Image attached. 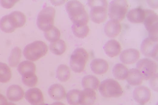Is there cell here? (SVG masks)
Here are the masks:
<instances>
[{"mask_svg":"<svg viewBox=\"0 0 158 105\" xmlns=\"http://www.w3.org/2000/svg\"><path fill=\"white\" fill-rule=\"evenodd\" d=\"M57 78L60 81L65 82L70 78V72L69 67L64 64L60 65L57 67L56 71Z\"/></svg>","mask_w":158,"mask_h":105,"instance_id":"cell-27","label":"cell"},{"mask_svg":"<svg viewBox=\"0 0 158 105\" xmlns=\"http://www.w3.org/2000/svg\"><path fill=\"white\" fill-rule=\"evenodd\" d=\"M81 84L83 87L96 90L98 87L99 81L95 76L90 75L85 76L82 79Z\"/></svg>","mask_w":158,"mask_h":105,"instance_id":"cell-25","label":"cell"},{"mask_svg":"<svg viewBox=\"0 0 158 105\" xmlns=\"http://www.w3.org/2000/svg\"><path fill=\"white\" fill-rule=\"evenodd\" d=\"M103 49L106 54L110 57H113L120 53L121 46L119 42L115 39L109 40L105 44Z\"/></svg>","mask_w":158,"mask_h":105,"instance_id":"cell-16","label":"cell"},{"mask_svg":"<svg viewBox=\"0 0 158 105\" xmlns=\"http://www.w3.org/2000/svg\"><path fill=\"white\" fill-rule=\"evenodd\" d=\"M88 57V54L84 49L77 48L75 49L70 58V65L71 69L76 73L82 72Z\"/></svg>","mask_w":158,"mask_h":105,"instance_id":"cell-6","label":"cell"},{"mask_svg":"<svg viewBox=\"0 0 158 105\" xmlns=\"http://www.w3.org/2000/svg\"><path fill=\"white\" fill-rule=\"evenodd\" d=\"M7 105H16L15 104L11 102H9L8 103Z\"/></svg>","mask_w":158,"mask_h":105,"instance_id":"cell-38","label":"cell"},{"mask_svg":"<svg viewBox=\"0 0 158 105\" xmlns=\"http://www.w3.org/2000/svg\"><path fill=\"white\" fill-rule=\"evenodd\" d=\"M44 35L45 38L52 42L59 39L60 32L57 28L53 26L48 30L44 31Z\"/></svg>","mask_w":158,"mask_h":105,"instance_id":"cell-30","label":"cell"},{"mask_svg":"<svg viewBox=\"0 0 158 105\" xmlns=\"http://www.w3.org/2000/svg\"><path fill=\"white\" fill-rule=\"evenodd\" d=\"M80 91H81L77 89H72L67 93V100L70 105L79 104V95Z\"/></svg>","mask_w":158,"mask_h":105,"instance_id":"cell-31","label":"cell"},{"mask_svg":"<svg viewBox=\"0 0 158 105\" xmlns=\"http://www.w3.org/2000/svg\"><path fill=\"white\" fill-rule=\"evenodd\" d=\"M8 15L11 24L15 29L23 26L26 22L25 15L20 11H14Z\"/></svg>","mask_w":158,"mask_h":105,"instance_id":"cell-20","label":"cell"},{"mask_svg":"<svg viewBox=\"0 0 158 105\" xmlns=\"http://www.w3.org/2000/svg\"><path fill=\"white\" fill-rule=\"evenodd\" d=\"M48 93L52 99L57 100L64 99L66 95L64 88L60 84L57 83L54 84L49 87Z\"/></svg>","mask_w":158,"mask_h":105,"instance_id":"cell-21","label":"cell"},{"mask_svg":"<svg viewBox=\"0 0 158 105\" xmlns=\"http://www.w3.org/2000/svg\"><path fill=\"white\" fill-rule=\"evenodd\" d=\"M128 70L127 67L121 63L116 64L112 69V73L114 78L119 80H123L127 78Z\"/></svg>","mask_w":158,"mask_h":105,"instance_id":"cell-24","label":"cell"},{"mask_svg":"<svg viewBox=\"0 0 158 105\" xmlns=\"http://www.w3.org/2000/svg\"><path fill=\"white\" fill-rule=\"evenodd\" d=\"M143 78L140 71L137 69L132 68L128 71L127 80L131 85H140L142 82Z\"/></svg>","mask_w":158,"mask_h":105,"instance_id":"cell-23","label":"cell"},{"mask_svg":"<svg viewBox=\"0 0 158 105\" xmlns=\"http://www.w3.org/2000/svg\"><path fill=\"white\" fill-rule=\"evenodd\" d=\"M89 1L88 4L91 8L90 16L91 20L98 24L103 22L106 17L107 1L90 0Z\"/></svg>","mask_w":158,"mask_h":105,"instance_id":"cell-3","label":"cell"},{"mask_svg":"<svg viewBox=\"0 0 158 105\" xmlns=\"http://www.w3.org/2000/svg\"><path fill=\"white\" fill-rule=\"evenodd\" d=\"M96 99L95 91L89 88H85L81 91L79 95V104L93 105Z\"/></svg>","mask_w":158,"mask_h":105,"instance_id":"cell-14","label":"cell"},{"mask_svg":"<svg viewBox=\"0 0 158 105\" xmlns=\"http://www.w3.org/2000/svg\"><path fill=\"white\" fill-rule=\"evenodd\" d=\"M22 80L23 83L28 87L35 86L38 81V78L35 74L22 76Z\"/></svg>","mask_w":158,"mask_h":105,"instance_id":"cell-34","label":"cell"},{"mask_svg":"<svg viewBox=\"0 0 158 105\" xmlns=\"http://www.w3.org/2000/svg\"><path fill=\"white\" fill-rule=\"evenodd\" d=\"M21 50L18 47H14L11 50L8 58L9 64L11 67H16L19 62L21 57Z\"/></svg>","mask_w":158,"mask_h":105,"instance_id":"cell-29","label":"cell"},{"mask_svg":"<svg viewBox=\"0 0 158 105\" xmlns=\"http://www.w3.org/2000/svg\"><path fill=\"white\" fill-rule=\"evenodd\" d=\"M92 71L97 75H102L105 73L108 69L107 61L101 59H95L93 60L90 64Z\"/></svg>","mask_w":158,"mask_h":105,"instance_id":"cell-17","label":"cell"},{"mask_svg":"<svg viewBox=\"0 0 158 105\" xmlns=\"http://www.w3.org/2000/svg\"><path fill=\"white\" fill-rule=\"evenodd\" d=\"M8 103L5 97L0 94V105H7Z\"/></svg>","mask_w":158,"mask_h":105,"instance_id":"cell-36","label":"cell"},{"mask_svg":"<svg viewBox=\"0 0 158 105\" xmlns=\"http://www.w3.org/2000/svg\"><path fill=\"white\" fill-rule=\"evenodd\" d=\"M65 8L69 18L73 24L77 26L86 25L88 16L83 4L77 0L67 2Z\"/></svg>","mask_w":158,"mask_h":105,"instance_id":"cell-1","label":"cell"},{"mask_svg":"<svg viewBox=\"0 0 158 105\" xmlns=\"http://www.w3.org/2000/svg\"><path fill=\"white\" fill-rule=\"evenodd\" d=\"M35 66L34 63L27 60L21 62L17 68L18 72L22 76L35 74Z\"/></svg>","mask_w":158,"mask_h":105,"instance_id":"cell-22","label":"cell"},{"mask_svg":"<svg viewBox=\"0 0 158 105\" xmlns=\"http://www.w3.org/2000/svg\"><path fill=\"white\" fill-rule=\"evenodd\" d=\"M72 29L75 36L81 38L86 37L89 31V28L87 25L83 26H77L73 24L72 26Z\"/></svg>","mask_w":158,"mask_h":105,"instance_id":"cell-32","label":"cell"},{"mask_svg":"<svg viewBox=\"0 0 158 105\" xmlns=\"http://www.w3.org/2000/svg\"><path fill=\"white\" fill-rule=\"evenodd\" d=\"M99 91L101 95L106 98L117 97L121 96L122 89L119 83L112 79H106L100 83Z\"/></svg>","mask_w":158,"mask_h":105,"instance_id":"cell-5","label":"cell"},{"mask_svg":"<svg viewBox=\"0 0 158 105\" xmlns=\"http://www.w3.org/2000/svg\"><path fill=\"white\" fill-rule=\"evenodd\" d=\"M151 93L147 87L140 86L135 88L133 92V97L135 101L140 104H144L150 100Z\"/></svg>","mask_w":158,"mask_h":105,"instance_id":"cell-12","label":"cell"},{"mask_svg":"<svg viewBox=\"0 0 158 105\" xmlns=\"http://www.w3.org/2000/svg\"><path fill=\"white\" fill-rule=\"evenodd\" d=\"M49 48L50 51L54 54L60 55L65 52L66 45L63 40L59 39L51 42L49 45Z\"/></svg>","mask_w":158,"mask_h":105,"instance_id":"cell-26","label":"cell"},{"mask_svg":"<svg viewBox=\"0 0 158 105\" xmlns=\"http://www.w3.org/2000/svg\"><path fill=\"white\" fill-rule=\"evenodd\" d=\"M25 97L31 105H41L44 103V98L41 91L38 88L29 89L25 92Z\"/></svg>","mask_w":158,"mask_h":105,"instance_id":"cell-11","label":"cell"},{"mask_svg":"<svg viewBox=\"0 0 158 105\" xmlns=\"http://www.w3.org/2000/svg\"><path fill=\"white\" fill-rule=\"evenodd\" d=\"M119 57L121 61L123 63L131 64L138 60L139 57V53L135 49H128L121 52Z\"/></svg>","mask_w":158,"mask_h":105,"instance_id":"cell-13","label":"cell"},{"mask_svg":"<svg viewBox=\"0 0 158 105\" xmlns=\"http://www.w3.org/2000/svg\"><path fill=\"white\" fill-rule=\"evenodd\" d=\"M41 105H52V104L51 105L48 104H45V103H43Z\"/></svg>","mask_w":158,"mask_h":105,"instance_id":"cell-39","label":"cell"},{"mask_svg":"<svg viewBox=\"0 0 158 105\" xmlns=\"http://www.w3.org/2000/svg\"><path fill=\"white\" fill-rule=\"evenodd\" d=\"M140 50L145 56L157 59L158 40H155L148 37L142 42Z\"/></svg>","mask_w":158,"mask_h":105,"instance_id":"cell-10","label":"cell"},{"mask_svg":"<svg viewBox=\"0 0 158 105\" xmlns=\"http://www.w3.org/2000/svg\"><path fill=\"white\" fill-rule=\"evenodd\" d=\"M48 50V46L45 42L41 41H36L26 46L23 54L27 59L34 61L45 55Z\"/></svg>","mask_w":158,"mask_h":105,"instance_id":"cell-2","label":"cell"},{"mask_svg":"<svg viewBox=\"0 0 158 105\" xmlns=\"http://www.w3.org/2000/svg\"><path fill=\"white\" fill-rule=\"evenodd\" d=\"M11 77L10 67L6 64L0 62V82L6 83L10 80Z\"/></svg>","mask_w":158,"mask_h":105,"instance_id":"cell-28","label":"cell"},{"mask_svg":"<svg viewBox=\"0 0 158 105\" xmlns=\"http://www.w3.org/2000/svg\"><path fill=\"white\" fill-rule=\"evenodd\" d=\"M52 105H65L63 103L60 102H56L52 104Z\"/></svg>","mask_w":158,"mask_h":105,"instance_id":"cell-37","label":"cell"},{"mask_svg":"<svg viewBox=\"0 0 158 105\" xmlns=\"http://www.w3.org/2000/svg\"><path fill=\"white\" fill-rule=\"evenodd\" d=\"M6 95L9 100L13 102H16L20 100L23 98L24 92L23 89L19 86L12 85L7 88Z\"/></svg>","mask_w":158,"mask_h":105,"instance_id":"cell-15","label":"cell"},{"mask_svg":"<svg viewBox=\"0 0 158 105\" xmlns=\"http://www.w3.org/2000/svg\"><path fill=\"white\" fill-rule=\"evenodd\" d=\"M104 30L105 33L108 37L114 38L120 32L121 26L119 22L111 19L106 23Z\"/></svg>","mask_w":158,"mask_h":105,"instance_id":"cell-18","label":"cell"},{"mask_svg":"<svg viewBox=\"0 0 158 105\" xmlns=\"http://www.w3.org/2000/svg\"><path fill=\"white\" fill-rule=\"evenodd\" d=\"M55 10L52 7H44L39 13L36 24L40 30L45 31L53 26Z\"/></svg>","mask_w":158,"mask_h":105,"instance_id":"cell-4","label":"cell"},{"mask_svg":"<svg viewBox=\"0 0 158 105\" xmlns=\"http://www.w3.org/2000/svg\"><path fill=\"white\" fill-rule=\"evenodd\" d=\"M144 11L145 17L143 22L148 32V37L158 40V15L151 10L146 9Z\"/></svg>","mask_w":158,"mask_h":105,"instance_id":"cell-9","label":"cell"},{"mask_svg":"<svg viewBox=\"0 0 158 105\" xmlns=\"http://www.w3.org/2000/svg\"><path fill=\"white\" fill-rule=\"evenodd\" d=\"M127 2L125 0H114L109 3L108 14L111 20L121 21L124 18L128 8Z\"/></svg>","mask_w":158,"mask_h":105,"instance_id":"cell-7","label":"cell"},{"mask_svg":"<svg viewBox=\"0 0 158 105\" xmlns=\"http://www.w3.org/2000/svg\"><path fill=\"white\" fill-rule=\"evenodd\" d=\"M18 1L17 0H0L1 5L4 8L9 9L11 8Z\"/></svg>","mask_w":158,"mask_h":105,"instance_id":"cell-35","label":"cell"},{"mask_svg":"<svg viewBox=\"0 0 158 105\" xmlns=\"http://www.w3.org/2000/svg\"><path fill=\"white\" fill-rule=\"evenodd\" d=\"M136 67L143 79L145 80L151 79L157 74V64L151 59L144 58L140 59L137 63Z\"/></svg>","mask_w":158,"mask_h":105,"instance_id":"cell-8","label":"cell"},{"mask_svg":"<svg viewBox=\"0 0 158 105\" xmlns=\"http://www.w3.org/2000/svg\"><path fill=\"white\" fill-rule=\"evenodd\" d=\"M0 28L7 33H12L15 30L9 20L8 15L3 16L0 20Z\"/></svg>","mask_w":158,"mask_h":105,"instance_id":"cell-33","label":"cell"},{"mask_svg":"<svg viewBox=\"0 0 158 105\" xmlns=\"http://www.w3.org/2000/svg\"><path fill=\"white\" fill-rule=\"evenodd\" d=\"M127 17L128 20L131 22H142L145 17L144 10L139 7L130 10L127 13Z\"/></svg>","mask_w":158,"mask_h":105,"instance_id":"cell-19","label":"cell"}]
</instances>
